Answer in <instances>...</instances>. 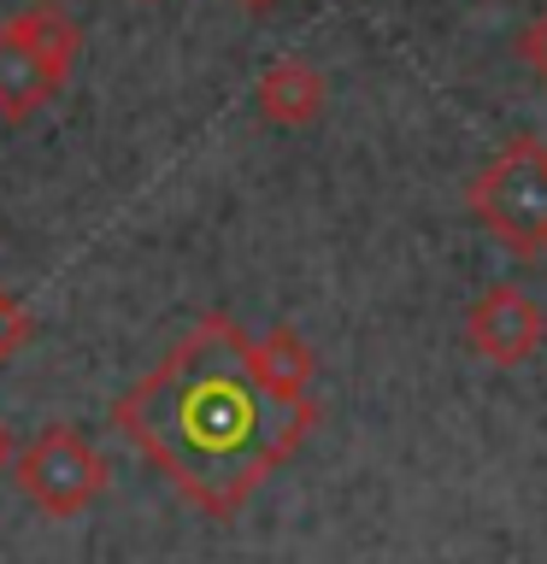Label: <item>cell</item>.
Returning <instances> with one entry per match:
<instances>
[{
  "mask_svg": "<svg viewBox=\"0 0 547 564\" xmlns=\"http://www.w3.org/2000/svg\"><path fill=\"white\" fill-rule=\"evenodd\" d=\"M83 35L77 24L35 0V7L12 12L0 24V123H24L71 83V65H77Z\"/></svg>",
  "mask_w": 547,
  "mask_h": 564,
  "instance_id": "3",
  "label": "cell"
},
{
  "mask_svg": "<svg viewBox=\"0 0 547 564\" xmlns=\"http://www.w3.org/2000/svg\"><path fill=\"white\" fill-rule=\"evenodd\" d=\"M254 7H265V0H254Z\"/></svg>",
  "mask_w": 547,
  "mask_h": 564,
  "instance_id": "11",
  "label": "cell"
},
{
  "mask_svg": "<svg viewBox=\"0 0 547 564\" xmlns=\"http://www.w3.org/2000/svg\"><path fill=\"white\" fill-rule=\"evenodd\" d=\"M547 341V312L529 300L518 282H494L471 300L465 312V347L489 365H524Z\"/></svg>",
  "mask_w": 547,
  "mask_h": 564,
  "instance_id": "5",
  "label": "cell"
},
{
  "mask_svg": "<svg viewBox=\"0 0 547 564\" xmlns=\"http://www.w3.org/2000/svg\"><path fill=\"white\" fill-rule=\"evenodd\" d=\"M254 359H259V377L271 382L282 400H312V377H318V359H312V347L300 341V329L277 324V329L254 335Z\"/></svg>",
  "mask_w": 547,
  "mask_h": 564,
  "instance_id": "7",
  "label": "cell"
},
{
  "mask_svg": "<svg viewBox=\"0 0 547 564\" xmlns=\"http://www.w3.org/2000/svg\"><path fill=\"white\" fill-rule=\"evenodd\" d=\"M471 218L489 229L506 253L536 259L547 253V141L512 135L465 188Z\"/></svg>",
  "mask_w": 547,
  "mask_h": 564,
  "instance_id": "2",
  "label": "cell"
},
{
  "mask_svg": "<svg viewBox=\"0 0 547 564\" xmlns=\"http://www.w3.org/2000/svg\"><path fill=\"white\" fill-rule=\"evenodd\" d=\"M12 482L35 511H47V518H77V511H88L106 494L112 470H106V458L88 447L71 423H47L42 435H30L24 447H18Z\"/></svg>",
  "mask_w": 547,
  "mask_h": 564,
  "instance_id": "4",
  "label": "cell"
},
{
  "mask_svg": "<svg viewBox=\"0 0 547 564\" xmlns=\"http://www.w3.org/2000/svg\"><path fill=\"white\" fill-rule=\"evenodd\" d=\"M112 423L194 511L236 518L300 453L318 400H282L259 377L254 335L229 312H206L130 394H118Z\"/></svg>",
  "mask_w": 547,
  "mask_h": 564,
  "instance_id": "1",
  "label": "cell"
},
{
  "mask_svg": "<svg viewBox=\"0 0 547 564\" xmlns=\"http://www.w3.org/2000/svg\"><path fill=\"white\" fill-rule=\"evenodd\" d=\"M254 100H259L265 123H277V130H307V123L324 112L330 83H324V70H318L312 59H294L289 53V59H271L259 70Z\"/></svg>",
  "mask_w": 547,
  "mask_h": 564,
  "instance_id": "6",
  "label": "cell"
},
{
  "mask_svg": "<svg viewBox=\"0 0 547 564\" xmlns=\"http://www.w3.org/2000/svg\"><path fill=\"white\" fill-rule=\"evenodd\" d=\"M30 335H35V317L24 312V300L12 289H0V365H12L30 347Z\"/></svg>",
  "mask_w": 547,
  "mask_h": 564,
  "instance_id": "8",
  "label": "cell"
},
{
  "mask_svg": "<svg viewBox=\"0 0 547 564\" xmlns=\"http://www.w3.org/2000/svg\"><path fill=\"white\" fill-rule=\"evenodd\" d=\"M518 53H524V65H529V70H536V77L547 83V7H541V12L524 24V35H518Z\"/></svg>",
  "mask_w": 547,
  "mask_h": 564,
  "instance_id": "9",
  "label": "cell"
},
{
  "mask_svg": "<svg viewBox=\"0 0 547 564\" xmlns=\"http://www.w3.org/2000/svg\"><path fill=\"white\" fill-rule=\"evenodd\" d=\"M12 458H18V441H12L7 423H0V476H12Z\"/></svg>",
  "mask_w": 547,
  "mask_h": 564,
  "instance_id": "10",
  "label": "cell"
}]
</instances>
